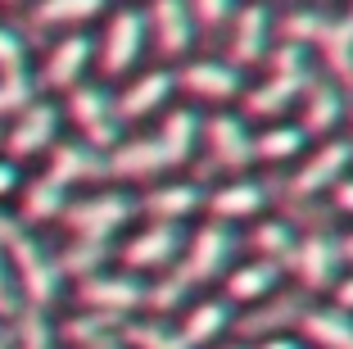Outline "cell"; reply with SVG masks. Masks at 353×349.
I'll return each instance as SVG.
<instances>
[{"label":"cell","instance_id":"obj_35","mask_svg":"<svg viewBox=\"0 0 353 349\" xmlns=\"http://www.w3.org/2000/svg\"><path fill=\"white\" fill-rule=\"evenodd\" d=\"M104 258H109V245H95V240H73V245L63 249L54 263H59L63 277H73V281H86L91 272H100Z\"/></svg>","mask_w":353,"mask_h":349},{"label":"cell","instance_id":"obj_38","mask_svg":"<svg viewBox=\"0 0 353 349\" xmlns=\"http://www.w3.org/2000/svg\"><path fill=\"white\" fill-rule=\"evenodd\" d=\"M190 5V19H195V28L199 32H227V23H231V14L240 10L236 0H186Z\"/></svg>","mask_w":353,"mask_h":349},{"label":"cell","instance_id":"obj_48","mask_svg":"<svg viewBox=\"0 0 353 349\" xmlns=\"http://www.w3.org/2000/svg\"><path fill=\"white\" fill-rule=\"evenodd\" d=\"M344 23H349V28H353V5H349V14H344Z\"/></svg>","mask_w":353,"mask_h":349},{"label":"cell","instance_id":"obj_14","mask_svg":"<svg viewBox=\"0 0 353 349\" xmlns=\"http://www.w3.org/2000/svg\"><path fill=\"white\" fill-rule=\"evenodd\" d=\"M95 64V37L86 32H63L59 41L46 50L41 64V86L50 91H73L77 82H86V68Z\"/></svg>","mask_w":353,"mask_h":349},{"label":"cell","instance_id":"obj_29","mask_svg":"<svg viewBox=\"0 0 353 349\" xmlns=\"http://www.w3.org/2000/svg\"><path fill=\"white\" fill-rule=\"evenodd\" d=\"M294 245H299V227H294L290 218H263L250 232L254 258H268V263H276V267H290Z\"/></svg>","mask_w":353,"mask_h":349},{"label":"cell","instance_id":"obj_8","mask_svg":"<svg viewBox=\"0 0 353 349\" xmlns=\"http://www.w3.org/2000/svg\"><path fill=\"white\" fill-rule=\"evenodd\" d=\"M186 249V232L172 223H145L141 232L118 245V258H123V272L141 277V272H163L168 263H176Z\"/></svg>","mask_w":353,"mask_h":349},{"label":"cell","instance_id":"obj_27","mask_svg":"<svg viewBox=\"0 0 353 349\" xmlns=\"http://www.w3.org/2000/svg\"><path fill=\"white\" fill-rule=\"evenodd\" d=\"M303 136H322L344 118V86L335 82H312L303 86Z\"/></svg>","mask_w":353,"mask_h":349},{"label":"cell","instance_id":"obj_43","mask_svg":"<svg viewBox=\"0 0 353 349\" xmlns=\"http://www.w3.org/2000/svg\"><path fill=\"white\" fill-rule=\"evenodd\" d=\"M19 236H28V227L19 223V214H5V209H0V249H10Z\"/></svg>","mask_w":353,"mask_h":349},{"label":"cell","instance_id":"obj_47","mask_svg":"<svg viewBox=\"0 0 353 349\" xmlns=\"http://www.w3.org/2000/svg\"><path fill=\"white\" fill-rule=\"evenodd\" d=\"M0 349H14V340H10V327L0 322Z\"/></svg>","mask_w":353,"mask_h":349},{"label":"cell","instance_id":"obj_4","mask_svg":"<svg viewBox=\"0 0 353 349\" xmlns=\"http://www.w3.org/2000/svg\"><path fill=\"white\" fill-rule=\"evenodd\" d=\"M145 46H150L145 10L123 5V10L109 14V23H104V32H100V41H95V64H100L104 77H127V73L141 64Z\"/></svg>","mask_w":353,"mask_h":349},{"label":"cell","instance_id":"obj_40","mask_svg":"<svg viewBox=\"0 0 353 349\" xmlns=\"http://www.w3.org/2000/svg\"><path fill=\"white\" fill-rule=\"evenodd\" d=\"M23 313V299H19V286H14V272H10V258L0 249V322L10 327L14 318Z\"/></svg>","mask_w":353,"mask_h":349},{"label":"cell","instance_id":"obj_51","mask_svg":"<svg viewBox=\"0 0 353 349\" xmlns=\"http://www.w3.org/2000/svg\"><path fill=\"white\" fill-rule=\"evenodd\" d=\"M5 5H19V0H5Z\"/></svg>","mask_w":353,"mask_h":349},{"label":"cell","instance_id":"obj_44","mask_svg":"<svg viewBox=\"0 0 353 349\" xmlns=\"http://www.w3.org/2000/svg\"><path fill=\"white\" fill-rule=\"evenodd\" d=\"M250 349H303V345H299V336L281 331V336H263V340H254Z\"/></svg>","mask_w":353,"mask_h":349},{"label":"cell","instance_id":"obj_22","mask_svg":"<svg viewBox=\"0 0 353 349\" xmlns=\"http://www.w3.org/2000/svg\"><path fill=\"white\" fill-rule=\"evenodd\" d=\"M46 177H54L59 186L73 191L77 182H95V177H109V173H104V154L91 150L86 141H54L50 159H46Z\"/></svg>","mask_w":353,"mask_h":349},{"label":"cell","instance_id":"obj_28","mask_svg":"<svg viewBox=\"0 0 353 349\" xmlns=\"http://www.w3.org/2000/svg\"><path fill=\"white\" fill-rule=\"evenodd\" d=\"M308 77H276L268 73L259 86L245 91V113H259V118H281V113L290 109V100H299Z\"/></svg>","mask_w":353,"mask_h":349},{"label":"cell","instance_id":"obj_17","mask_svg":"<svg viewBox=\"0 0 353 349\" xmlns=\"http://www.w3.org/2000/svg\"><path fill=\"white\" fill-rule=\"evenodd\" d=\"M172 91H176L172 68H150V73H141V77H132V82L114 95L118 118H123V123H141V118H150V113L163 109V104L172 100Z\"/></svg>","mask_w":353,"mask_h":349},{"label":"cell","instance_id":"obj_46","mask_svg":"<svg viewBox=\"0 0 353 349\" xmlns=\"http://www.w3.org/2000/svg\"><path fill=\"white\" fill-rule=\"evenodd\" d=\"M340 254H344V258L353 263V232H349V236H340Z\"/></svg>","mask_w":353,"mask_h":349},{"label":"cell","instance_id":"obj_37","mask_svg":"<svg viewBox=\"0 0 353 349\" xmlns=\"http://www.w3.org/2000/svg\"><path fill=\"white\" fill-rule=\"evenodd\" d=\"M32 100H37V77H32V73L0 77V118H14V113H23Z\"/></svg>","mask_w":353,"mask_h":349},{"label":"cell","instance_id":"obj_18","mask_svg":"<svg viewBox=\"0 0 353 349\" xmlns=\"http://www.w3.org/2000/svg\"><path fill=\"white\" fill-rule=\"evenodd\" d=\"M195 209H204V186L181 182V177L150 186L145 196L136 200V214H145L150 223H172V227H181V218H190Z\"/></svg>","mask_w":353,"mask_h":349},{"label":"cell","instance_id":"obj_5","mask_svg":"<svg viewBox=\"0 0 353 349\" xmlns=\"http://www.w3.org/2000/svg\"><path fill=\"white\" fill-rule=\"evenodd\" d=\"M240 254V236L236 227L227 223H204L195 236H186V249H181V272L176 277L195 286V281H213V277H227V267L236 263Z\"/></svg>","mask_w":353,"mask_h":349},{"label":"cell","instance_id":"obj_9","mask_svg":"<svg viewBox=\"0 0 353 349\" xmlns=\"http://www.w3.org/2000/svg\"><path fill=\"white\" fill-rule=\"evenodd\" d=\"M172 77L181 91H190L195 100H208V104H227L236 95H245V73L236 64H227L222 55H190V59H181V68Z\"/></svg>","mask_w":353,"mask_h":349},{"label":"cell","instance_id":"obj_2","mask_svg":"<svg viewBox=\"0 0 353 349\" xmlns=\"http://www.w3.org/2000/svg\"><path fill=\"white\" fill-rule=\"evenodd\" d=\"M5 258H10V272H14V286H19L23 308L46 313V308L63 295V272H59V263H54V254H46V249L32 240V232L14 240V245L5 249Z\"/></svg>","mask_w":353,"mask_h":349},{"label":"cell","instance_id":"obj_16","mask_svg":"<svg viewBox=\"0 0 353 349\" xmlns=\"http://www.w3.org/2000/svg\"><path fill=\"white\" fill-rule=\"evenodd\" d=\"M268 186L259 182V177H227V182L218 186V191H208L204 196V205H208V214H213V223H240V218H259L263 209H268Z\"/></svg>","mask_w":353,"mask_h":349},{"label":"cell","instance_id":"obj_10","mask_svg":"<svg viewBox=\"0 0 353 349\" xmlns=\"http://www.w3.org/2000/svg\"><path fill=\"white\" fill-rule=\"evenodd\" d=\"M63 127V109L50 100H32L23 113H14L10 136H5V159H37V154H50L54 141H59Z\"/></svg>","mask_w":353,"mask_h":349},{"label":"cell","instance_id":"obj_26","mask_svg":"<svg viewBox=\"0 0 353 349\" xmlns=\"http://www.w3.org/2000/svg\"><path fill=\"white\" fill-rule=\"evenodd\" d=\"M299 327L317 349H353V313H340L335 304L303 308Z\"/></svg>","mask_w":353,"mask_h":349},{"label":"cell","instance_id":"obj_25","mask_svg":"<svg viewBox=\"0 0 353 349\" xmlns=\"http://www.w3.org/2000/svg\"><path fill=\"white\" fill-rule=\"evenodd\" d=\"M104 10H109V0H37V5H32V23H37V28L82 32L86 23H95Z\"/></svg>","mask_w":353,"mask_h":349},{"label":"cell","instance_id":"obj_50","mask_svg":"<svg viewBox=\"0 0 353 349\" xmlns=\"http://www.w3.org/2000/svg\"><path fill=\"white\" fill-rule=\"evenodd\" d=\"M109 349H127V345H109Z\"/></svg>","mask_w":353,"mask_h":349},{"label":"cell","instance_id":"obj_11","mask_svg":"<svg viewBox=\"0 0 353 349\" xmlns=\"http://www.w3.org/2000/svg\"><path fill=\"white\" fill-rule=\"evenodd\" d=\"M340 232L331 227H312V232H299V245H294L290 267L299 272L303 290H331L340 281Z\"/></svg>","mask_w":353,"mask_h":349},{"label":"cell","instance_id":"obj_32","mask_svg":"<svg viewBox=\"0 0 353 349\" xmlns=\"http://www.w3.org/2000/svg\"><path fill=\"white\" fill-rule=\"evenodd\" d=\"M308 145L303 127H290V123H272L268 132L254 136V159H268V164H290L294 154Z\"/></svg>","mask_w":353,"mask_h":349},{"label":"cell","instance_id":"obj_30","mask_svg":"<svg viewBox=\"0 0 353 349\" xmlns=\"http://www.w3.org/2000/svg\"><path fill=\"white\" fill-rule=\"evenodd\" d=\"M303 318V295H281L276 304H254L250 318H240V336H250V340H263V336H281V331L290 327V322Z\"/></svg>","mask_w":353,"mask_h":349},{"label":"cell","instance_id":"obj_45","mask_svg":"<svg viewBox=\"0 0 353 349\" xmlns=\"http://www.w3.org/2000/svg\"><path fill=\"white\" fill-rule=\"evenodd\" d=\"M331 290H335V308H340V313H353V277H340Z\"/></svg>","mask_w":353,"mask_h":349},{"label":"cell","instance_id":"obj_13","mask_svg":"<svg viewBox=\"0 0 353 349\" xmlns=\"http://www.w3.org/2000/svg\"><path fill=\"white\" fill-rule=\"evenodd\" d=\"M145 32L154 50L163 59H190V46H195V19H190L186 0H150L145 10Z\"/></svg>","mask_w":353,"mask_h":349},{"label":"cell","instance_id":"obj_33","mask_svg":"<svg viewBox=\"0 0 353 349\" xmlns=\"http://www.w3.org/2000/svg\"><path fill=\"white\" fill-rule=\"evenodd\" d=\"M326 28H331V14L317 10V5H308V10H290V14H285V23H281V37H285L290 46L312 50V46L326 37Z\"/></svg>","mask_w":353,"mask_h":349},{"label":"cell","instance_id":"obj_6","mask_svg":"<svg viewBox=\"0 0 353 349\" xmlns=\"http://www.w3.org/2000/svg\"><path fill=\"white\" fill-rule=\"evenodd\" d=\"M145 277H132V272H109V267H100V272H91L86 281H77V304L86 308V313H100V318H118L123 322L127 313H136V308H145Z\"/></svg>","mask_w":353,"mask_h":349},{"label":"cell","instance_id":"obj_42","mask_svg":"<svg viewBox=\"0 0 353 349\" xmlns=\"http://www.w3.org/2000/svg\"><path fill=\"white\" fill-rule=\"evenodd\" d=\"M19 186H23V173H19V164H14V159H5V154H0V200L19 196Z\"/></svg>","mask_w":353,"mask_h":349},{"label":"cell","instance_id":"obj_15","mask_svg":"<svg viewBox=\"0 0 353 349\" xmlns=\"http://www.w3.org/2000/svg\"><path fill=\"white\" fill-rule=\"evenodd\" d=\"M199 136L208 141L213 159H218L227 173L240 177V168H250V164H254V132H250V123H245L240 113H213Z\"/></svg>","mask_w":353,"mask_h":349},{"label":"cell","instance_id":"obj_3","mask_svg":"<svg viewBox=\"0 0 353 349\" xmlns=\"http://www.w3.org/2000/svg\"><path fill=\"white\" fill-rule=\"evenodd\" d=\"M136 218V200L127 191H95V196H82L63 209L59 223L73 232V240H95V245H109L114 232H123Z\"/></svg>","mask_w":353,"mask_h":349},{"label":"cell","instance_id":"obj_19","mask_svg":"<svg viewBox=\"0 0 353 349\" xmlns=\"http://www.w3.org/2000/svg\"><path fill=\"white\" fill-rule=\"evenodd\" d=\"M281 272L285 267H276V263H268V258H250V263H231L227 267V277H222V290H227V304L236 308V304H263V299L272 295V290L281 286Z\"/></svg>","mask_w":353,"mask_h":349},{"label":"cell","instance_id":"obj_20","mask_svg":"<svg viewBox=\"0 0 353 349\" xmlns=\"http://www.w3.org/2000/svg\"><path fill=\"white\" fill-rule=\"evenodd\" d=\"M104 173L127 177V182H145V177L168 173V159L154 136H132V141H118L114 150L104 154Z\"/></svg>","mask_w":353,"mask_h":349},{"label":"cell","instance_id":"obj_39","mask_svg":"<svg viewBox=\"0 0 353 349\" xmlns=\"http://www.w3.org/2000/svg\"><path fill=\"white\" fill-rule=\"evenodd\" d=\"M14 73H28V41L10 23H0V77H14Z\"/></svg>","mask_w":353,"mask_h":349},{"label":"cell","instance_id":"obj_49","mask_svg":"<svg viewBox=\"0 0 353 349\" xmlns=\"http://www.w3.org/2000/svg\"><path fill=\"white\" fill-rule=\"evenodd\" d=\"M222 349H245V345H222Z\"/></svg>","mask_w":353,"mask_h":349},{"label":"cell","instance_id":"obj_36","mask_svg":"<svg viewBox=\"0 0 353 349\" xmlns=\"http://www.w3.org/2000/svg\"><path fill=\"white\" fill-rule=\"evenodd\" d=\"M123 345L127 349H186L181 336L163 322H123Z\"/></svg>","mask_w":353,"mask_h":349},{"label":"cell","instance_id":"obj_34","mask_svg":"<svg viewBox=\"0 0 353 349\" xmlns=\"http://www.w3.org/2000/svg\"><path fill=\"white\" fill-rule=\"evenodd\" d=\"M54 322L46 318V313H37V308H23L19 318L10 322V340L14 349H54Z\"/></svg>","mask_w":353,"mask_h":349},{"label":"cell","instance_id":"obj_21","mask_svg":"<svg viewBox=\"0 0 353 349\" xmlns=\"http://www.w3.org/2000/svg\"><path fill=\"white\" fill-rule=\"evenodd\" d=\"M68 205H73V191H68V186H59L54 177H46V173L19 186V223L23 227L59 223Z\"/></svg>","mask_w":353,"mask_h":349},{"label":"cell","instance_id":"obj_31","mask_svg":"<svg viewBox=\"0 0 353 349\" xmlns=\"http://www.w3.org/2000/svg\"><path fill=\"white\" fill-rule=\"evenodd\" d=\"M317 50L326 55V68L335 73V86H353V28L344 19H331L326 37L317 41Z\"/></svg>","mask_w":353,"mask_h":349},{"label":"cell","instance_id":"obj_12","mask_svg":"<svg viewBox=\"0 0 353 349\" xmlns=\"http://www.w3.org/2000/svg\"><path fill=\"white\" fill-rule=\"evenodd\" d=\"M268 50H272V10L263 0H250L227 23V64H236L245 73L268 59Z\"/></svg>","mask_w":353,"mask_h":349},{"label":"cell","instance_id":"obj_1","mask_svg":"<svg viewBox=\"0 0 353 349\" xmlns=\"http://www.w3.org/2000/svg\"><path fill=\"white\" fill-rule=\"evenodd\" d=\"M63 118H73L77 141H86L91 150L109 154L118 141H123V118H118L114 91L100 82H77L68 91V104H63Z\"/></svg>","mask_w":353,"mask_h":349},{"label":"cell","instance_id":"obj_24","mask_svg":"<svg viewBox=\"0 0 353 349\" xmlns=\"http://www.w3.org/2000/svg\"><path fill=\"white\" fill-rule=\"evenodd\" d=\"M199 132H204V123H199L195 109H168L163 113V123H159L154 141H159V150H163L168 168H181V164H186L190 150H195V141H199Z\"/></svg>","mask_w":353,"mask_h":349},{"label":"cell","instance_id":"obj_7","mask_svg":"<svg viewBox=\"0 0 353 349\" xmlns=\"http://www.w3.org/2000/svg\"><path fill=\"white\" fill-rule=\"evenodd\" d=\"M344 173H353V141H340V136H335V141H322L299 168H294L285 191H290V200L303 205V200L331 196V186L340 182Z\"/></svg>","mask_w":353,"mask_h":349},{"label":"cell","instance_id":"obj_23","mask_svg":"<svg viewBox=\"0 0 353 349\" xmlns=\"http://www.w3.org/2000/svg\"><path fill=\"white\" fill-rule=\"evenodd\" d=\"M231 322H236V308H231L227 299H195V304L181 313L176 336H181L186 349H199V345H213Z\"/></svg>","mask_w":353,"mask_h":349},{"label":"cell","instance_id":"obj_41","mask_svg":"<svg viewBox=\"0 0 353 349\" xmlns=\"http://www.w3.org/2000/svg\"><path fill=\"white\" fill-rule=\"evenodd\" d=\"M331 209H335V214H349V218H353V173H344L340 182L331 186Z\"/></svg>","mask_w":353,"mask_h":349}]
</instances>
